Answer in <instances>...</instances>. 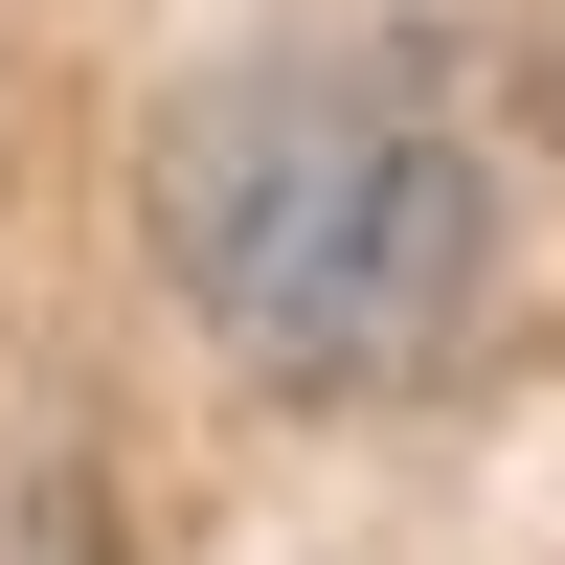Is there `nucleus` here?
Instances as JSON below:
<instances>
[{
	"instance_id": "f257e3e1",
	"label": "nucleus",
	"mask_w": 565,
	"mask_h": 565,
	"mask_svg": "<svg viewBox=\"0 0 565 565\" xmlns=\"http://www.w3.org/2000/svg\"><path fill=\"white\" fill-rule=\"evenodd\" d=\"M159 271L249 385L385 407L498 317V159H476L430 45L271 23L159 114Z\"/></svg>"
}]
</instances>
